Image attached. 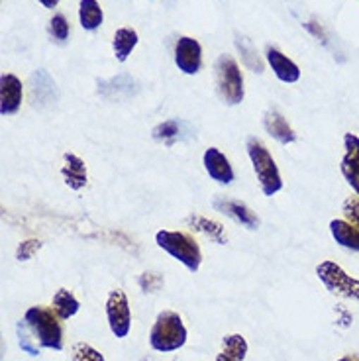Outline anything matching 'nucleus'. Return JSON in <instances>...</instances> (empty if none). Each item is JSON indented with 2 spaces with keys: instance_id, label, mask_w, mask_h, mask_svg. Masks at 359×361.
<instances>
[{
  "instance_id": "2eb2a0df",
  "label": "nucleus",
  "mask_w": 359,
  "mask_h": 361,
  "mask_svg": "<svg viewBox=\"0 0 359 361\" xmlns=\"http://www.w3.org/2000/svg\"><path fill=\"white\" fill-rule=\"evenodd\" d=\"M67 187H71L73 190L83 189L87 185V167L81 157H77L75 154H65V165L61 169Z\"/></svg>"
},
{
  "instance_id": "6ab92c4d",
  "label": "nucleus",
  "mask_w": 359,
  "mask_h": 361,
  "mask_svg": "<svg viewBox=\"0 0 359 361\" xmlns=\"http://www.w3.org/2000/svg\"><path fill=\"white\" fill-rule=\"evenodd\" d=\"M135 45H138V34H135L134 30L122 27V30H118L116 34H114L112 47H114V55H116L118 61H126L128 55L132 54V49H134Z\"/></svg>"
},
{
  "instance_id": "412c9836",
  "label": "nucleus",
  "mask_w": 359,
  "mask_h": 361,
  "mask_svg": "<svg viewBox=\"0 0 359 361\" xmlns=\"http://www.w3.org/2000/svg\"><path fill=\"white\" fill-rule=\"evenodd\" d=\"M222 348H224V353L233 361H243L245 360V353H248V342L245 338L240 334L226 336L222 340Z\"/></svg>"
},
{
  "instance_id": "f3484780",
  "label": "nucleus",
  "mask_w": 359,
  "mask_h": 361,
  "mask_svg": "<svg viewBox=\"0 0 359 361\" xmlns=\"http://www.w3.org/2000/svg\"><path fill=\"white\" fill-rule=\"evenodd\" d=\"M102 8L97 0H81L79 4V20H81V26L89 32H95L97 27L102 24Z\"/></svg>"
},
{
  "instance_id": "5701e85b",
  "label": "nucleus",
  "mask_w": 359,
  "mask_h": 361,
  "mask_svg": "<svg viewBox=\"0 0 359 361\" xmlns=\"http://www.w3.org/2000/svg\"><path fill=\"white\" fill-rule=\"evenodd\" d=\"M73 361H104V355L85 342L73 345Z\"/></svg>"
},
{
  "instance_id": "0eeeda50",
  "label": "nucleus",
  "mask_w": 359,
  "mask_h": 361,
  "mask_svg": "<svg viewBox=\"0 0 359 361\" xmlns=\"http://www.w3.org/2000/svg\"><path fill=\"white\" fill-rule=\"evenodd\" d=\"M107 316L110 330L116 338H126L132 328V312L124 290H112L107 300Z\"/></svg>"
},
{
  "instance_id": "f257e3e1",
  "label": "nucleus",
  "mask_w": 359,
  "mask_h": 361,
  "mask_svg": "<svg viewBox=\"0 0 359 361\" xmlns=\"http://www.w3.org/2000/svg\"><path fill=\"white\" fill-rule=\"evenodd\" d=\"M26 320L30 332L36 336L42 348L61 352L63 350V328H61V318L55 314L54 308L32 307L26 310Z\"/></svg>"
},
{
  "instance_id": "1a4fd4ad",
  "label": "nucleus",
  "mask_w": 359,
  "mask_h": 361,
  "mask_svg": "<svg viewBox=\"0 0 359 361\" xmlns=\"http://www.w3.org/2000/svg\"><path fill=\"white\" fill-rule=\"evenodd\" d=\"M346 154L341 157V175L359 197V137L355 134L343 135Z\"/></svg>"
},
{
  "instance_id": "a211bd4d",
  "label": "nucleus",
  "mask_w": 359,
  "mask_h": 361,
  "mask_svg": "<svg viewBox=\"0 0 359 361\" xmlns=\"http://www.w3.org/2000/svg\"><path fill=\"white\" fill-rule=\"evenodd\" d=\"M79 308H81L79 300L73 297V293H69L67 289H59L54 295V310L61 320H69L71 316L79 312Z\"/></svg>"
},
{
  "instance_id": "bb28decb",
  "label": "nucleus",
  "mask_w": 359,
  "mask_h": 361,
  "mask_svg": "<svg viewBox=\"0 0 359 361\" xmlns=\"http://www.w3.org/2000/svg\"><path fill=\"white\" fill-rule=\"evenodd\" d=\"M179 135V122L177 120H167L153 130V137L155 140H173Z\"/></svg>"
},
{
  "instance_id": "b1692460",
  "label": "nucleus",
  "mask_w": 359,
  "mask_h": 361,
  "mask_svg": "<svg viewBox=\"0 0 359 361\" xmlns=\"http://www.w3.org/2000/svg\"><path fill=\"white\" fill-rule=\"evenodd\" d=\"M49 34L54 36V39H57L59 44H63L65 39L69 37V22L65 20L63 14H57L49 22Z\"/></svg>"
},
{
  "instance_id": "423d86ee",
  "label": "nucleus",
  "mask_w": 359,
  "mask_h": 361,
  "mask_svg": "<svg viewBox=\"0 0 359 361\" xmlns=\"http://www.w3.org/2000/svg\"><path fill=\"white\" fill-rule=\"evenodd\" d=\"M316 275L332 295L350 298V300H359V281L348 275L338 263L322 262L316 267Z\"/></svg>"
},
{
  "instance_id": "aec40b11",
  "label": "nucleus",
  "mask_w": 359,
  "mask_h": 361,
  "mask_svg": "<svg viewBox=\"0 0 359 361\" xmlns=\"http://www.w3.org/2000/svg\"><path fill=\"white\" fill-rule=\"evenodd\" d=\"M189 222L197 228L198 232H202V234L207 235V238H210L216 244H226L224 228L218 224V222H212V220H208V218L202 216H190Z\"/></svg>"
},
{
  "instance_id": "dca6fc26",
  "label": "nucleus",
  "mask_w": 359,
  "mask_h": 361,
  "mask_svg": "<svg viewBox=\"0 0 359 361\" xmlns=\"http://www.w3.org/2000/svg\"><path fill=\"white\" fill-rule=\"evenodd\" d=\"M330 232H332L336 244L359 253V230L355 226H351L348 220H332L330 222Z\"/></svg>"
},
{
  "instance_id": "7ed1b4c3",
  "label": "nucleus",
  "mask_w": 359,
  "mask_h": 361,
  "mask_svg": "<svg viewBox=\"0 0 359 361\" xmlns=\"http://www.w3.org/2000/svg\"><path fill=\"white\" fill-rule=\"evenodd\" d=\"M248 154H250L253 171L257 175V180H260L263 195L273 197L275 192L283 189V180H281V173H279L277 163L271 157L269 149L261 144L260 140L250 137L248 140Z\"/></svg>"
},
{
  "instance_id": "39448f33",
  "label": "nucleus",
  "mask_w": 359,
  "mask_h": 361,
  "mask_svg": "<svg viewBox=\"0 0 359 361\" xmlns=\"http://www.w3.org/2000/svg\"><path fill=\"white\" fill-rule=\"evenodd\" d=\"M214 71L216 87H218V94L222 97V100L230 106L240 104L243 100V79L236 59L230 55H220L216 59Z\"/></svg>"
},
{
  "instance_id": "4be33fe9",
  "label": "nucleus",
  "mask_w": 359,
  "mask_h": 361,
  "mask_svg": "<svg viewBox=\"0 0 359 361\" xmlns=\"http://www.w3.org/2000/svg\"><path fill=\"white\" fill-rule=\"evenodd\" d=\"M236 45H238V49H240V54H242L243 61L245 65L253 69L255 73H263V63H261V59L257 57V51L253 49V45L248 42V39H243V37L238 36L236 39Z\"/></svg>"
},
{
  "instance_id": "a878e982",
  "label": "nucleus",
  "mask_w": 359,
  "mask_h": 361,
  "mask_svg": "<svg viewBox=\"0 0 359 361\" xmlns=\"http://www.w3.org/2000/svg\"><path fill=\"white\" fill-rule=\"evenodd\" d=\"M341 212H343V218L350 222L351 226H355L359 230V199L358 197H350V199L343 200L341 204Z\"/></svg>"
},
{
  "instance_id": "393cba45",
  "label": "nucleus",
  "mask_w": 359,
  "mask_h": 361,
  "mask_svg": "<svg viewBox=\"0 0 359 361\" xmlns=\"http://www.w3.org/2000/svg\"><path fill=\"white\" fill-rule=\"evenodd\" d=\"M16 330H18V342H20V348L24 350L26 353L30 355H39V350H37L36 345L32 343V338H30V328H28L26 320H20L18 324H16Z\"/></svg>"
},
{
  "instance_id": "9d476101",
  "label": "nucleus",
  "mask_w": 359,
  "mask_h": 361,
  "mask_svg": "<svg viewBox=\"0 0 359 361\" xmlns=\"http://www.w3.org/2000/svg\"><path fill=\"white\" fill-rule=\"evenodd\" d=\"M22 82L18 77L4 73L0 79V114L8 116V114H16L18 109L22 106Z\"/></svg>"
},
{
  "instance_id": "6e6552de",
  "label": "nucleus",
  "mask_w": 359,
  "mask_h": 361,
  "mask_svg": "<svg viewBox=\"0 0 359 361\" xmlns=\"http://www.w3.org/2000/svg\"><path fill=\"white\" fill-rule=\"evenodd\" d=\"M175 63L181 71L195 75L202 67V47L193 37H179L175 45Z\"/></svg>"
},
{
  "instance_id": "ddd939ff",
  "label": "nucleus",
  "mask_w": 359,
  "mask_h": 361,
  "mask_svg": "<svg viewBox=\"0 0 359 361\" xmlns=\"http://www.w3.org/2000/svg\"><path fill=\"white\" fill-rule=\"evenodd\" d=\"M267 61H269L273 73L277 75L279 81L296 82L300 79V69L288 59L287 55H283L275 47H267Z\"/></svg>"
},
{
  "instance_id": "cd10ccee",
  "label": "nucleus",
  "mask_w": 359,
  "mask_h": 361,
  "mask_svg": "<svg viewBox=\"0 0 359 361\" xmlns=\"http://www.w3.org/2000/svg\"><path fill=\"white\" fill-rule=\"evenodd\" d=\"M39 247H42V242H39V240H28L24 244H20L18 252H16V257H18L20 262H28Z\"/></svg>"
},
{
  "instance_id": "c85d7f7f",
  "label": "nucleus",
  "mask_w": 359,
  "mask_h": 361,
  "mask_svg": "<svg viewBox=\"0 0 359 361\" xmlns=\"http://www.w3.org/2000/svg\"><path fill=\"white\" fill-rule=\"evenodd\" d=\"M37 2H42L45 8H55L59 4V0H37Z\"/></svg>"
},
{
  "instance_id": "20e7f679",
  "label": "nucleus",
  "mask_w": 359,
  "mask_h": 361,
  "mask_svg": "<svg viewBox=\"0 0 359 361\" xmlns=\"http://www.w3.org/2000/svg\"><path fill=\"white\" fill-rule=\"evenodd\" d=\"M157 245L169 253L171 257H175L177 262H181L189 271H198L200 262H202V253L200 247L195 242V238L185 232H171V230H162L155 235Z\"/></svg>"
},
{
  "instance_id": "9b49d317",
  "label": "nucleus",
  "mask_w": 359,
  "mask_h": 361,
  "mask_svg": "<svg viewBox=\"0 0 359 361\" xmlns=\"http://www.w3.org/2000/svg\"><path fill=\"white\" fill-rule=\"evenodd\" d=\"M202 161H205V169H207L208 175L214 180H218L220 185H230L233 180L232 165L220 149H216V147L207 149Z\"/></svg>"
},
{
  "instance_id": "f8f14e48",
  "label": "nucleus",
  "mask_w": 359,
  "mask_h": 361,
  "mask_svg": "<svg viewBox=\"0 0 359 361\" xmlns=\"http://www.w3.org/2000/svg\"><path fill=\"white\" fill-rule=\"evenodd\" d=\"M214 208L216 210H220V212H224V214H228V216H232L233 220H238L240 224H243L245 228H250V230H255V228L260 226L257 216H255L245 204H242L240 200L216 199Z\"/></svg>"
},
{
  "instance_id": "f03ea898",
  "label": "nucleus",
  "mask_w": 359,
  "mask_h": 361,
  "mask_svg": "<svg viewBox=\"0 0 359 361\" xmlns=\"http://www.w3.org/2000/svg\"><path fill=\"white\" fill-rule=\"evenodd\" d=\"M187 342V328L181 316L171 310H163L155 318V324L150 334V343L155 352H175Z\"/></svg>"
},
{
  "instance_id": "4468645a",
  "label": "nucleus",
  "mask_w": 359,
  "mask_h": 361,
  "mask_svg": "<svg viewBox=\"0 0 359 361\" xmlns=\"http://www.w3.org/2000/svg\"><path fill=\"white\" fill-rule=\"evenodd\" d=\"M263 126L265 130L269 132L275 140H277L279 144L287 145L296 142V134L293 128L288 126V122L285 118L279 114L277 110H269V112H265V118H263Z\"/></svg>"
},
{
  "instance_id": "7c9ffc66",
  "label": "nucleus",
  "mask_w": 359,
  "mask_h": 361,
  "mask_svg": "<svg viewBox=\"0 0 359 361\" xmlns=\"http://www.w3.org/2000/svg\"><path fill=\"white\" fill-rule=\"evenodd\" d=\"M216 361H233V360H230V357H228V355H226L224 352L220 353V355H218V357H216Z\"/></svg>"
},
{
  "instance_id": "c756f323",
  "label": "nucleus",
  "mask_w": 359,
  "mask_h": 361,
  "mask_svg": "<svg viewBox=\"0 0 359 361\" xmlns=\"http://www.w3.org/2000/svg\"><path fill=\"white\" fill-rule=\"evenodd\" d=\"M338 361H359V355H353V353H351V355H343V357H340Z\"/></svg>"
}]
</instances>
